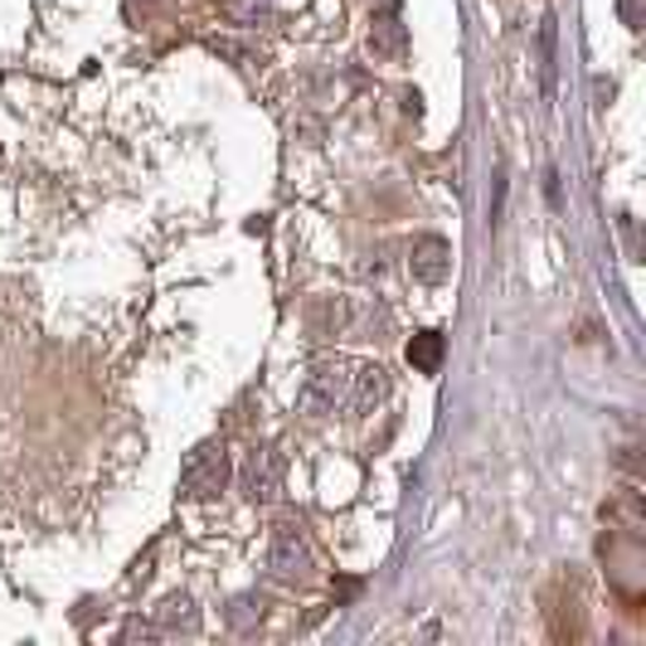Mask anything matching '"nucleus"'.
I'll return each mask as SVG.
<instances>
[{
	"label": "nucleus",
	"instance_id": "nucleus-4",
	"mask_svg": "<svg viewBox=\"0 0 646 646\" xmlns=\"http://www.w3.org/2000/svg\"><path fill=\"white\" fill-rule=\"evenodd\" d=\"M283 476H287V462L277 447H253L238 467V492L248 496L253 506H273L283 496Z\"/></svg>",
	"mask_w": 646,
	"mask_h": 646
},
{
	"label": "nucleus",
	"instance_id": "nucleus-1",
	"mask_svg": "<svg viewBox=\"0 0 646 646\" xmlns=\"http://www.w3.org/2000/svg\"><path fill=\"white\" fill-rule=\"evenodd\" d=\"M350 374H356V364L340 360V356L316 360L307 370V380H301V394H297L301 413H311V419H321V413H336L340 403H346V394H350Z\"/></svg>",
	"mask_w": 646,
	"mask_h": 646
},
{
	"label": "nucleus",
	"instance_id": "nucleus-5",
	"mask_svg": "<svg viewBox=\"0 0 646 646\" xmlns=\"http://www.w3.org/2000/svg\"><path fill=\"white\" fill-rule=\"evenodd\" d=\"M409 273L419 277V283H428V287H443L447 273H452V248H447V238H437V234L413 238V248H409Z\"/></svg>",
	"mask_w": 646,
	"mask_h": 646
},
{
	"label": "nucleus",
	"instance_id": "nucleus-2",
	"mask_svg": "<svg viewBox=\"0 0 646 646\" xmlns=\"http://www.w3.org/2000/svg\"><path fill=\"white\" fill-rule=\"evenodd\" d=\"M268 569H273V579H283V583H311V574H316L311 539L297 520L273 525V535H268Z\"/></svg>",
	"mask_w": 646,
	"mask_h": 646
},
{
	"label": "nucleus",
	"instance_id": "nucleus-10",
	"mask_svg": "<svg viewBox=\"0 0 646 646\" xmlns=\"http://www.w3.org/2000/svg\"><path fill=\"white\" fill-rule=\"evenodd\" d=\"M263 612H268V602H263V593H234L228 598V608H224V622H228V632H258V622H263Z\"/></svg>",
	"mask_w": 646,
	"mask_h": 646
},
{
	"label": "nucleus",
	"instance_id": "nucleus-6",
	"mask_svg": "<svg viewBox=\"0 0 646 646\" xmlns=\"http://www.w3.org/2000/svg\"><path fill=\"white\" fill-rule=\"evenodd\" d=\"M370 49L380 59H394V64L409 54V25H403V15H399V5H394V0L370 20Z\"/></svg>",
	"mask_w": 646,
	"mask_h": 646
},
{
	"label": "nucleus",
	"instance_id": "nucleus-13",
	"mask_svg": "<svg viewBox=\"0 0 646 646\" xmlns=\"http://www.w3.org/2000/svg\"><path fill=\"white\" fill-rule=\"evenodd\" d=\"M268 10H273V0H228V15H234L238 25H263Z\"/></svg>",
	"mask_w": 646,
	"mask_h": 646
},
{
	"label": "nucleus",
	"instance_id": "nucleus-8",
	"mask_svg": "<svg viewBox=\"0 0 646 646\" xmlns=\"http://www.w3.org/2000/svg\"><path fill=\"white\" fill-rule=\"evenodd\" d=\"M389 326H394L389 307H380L374 297H360V301H350V307H346V331H350V336L384 340V336H389Z\"/></svg>",
	"mask_w": 646,
	"mask_h": 646
},
{
	"label": "nucleus",
	"instance_id": "nucleus-7",
	"mask_svg": "<svg viewBox=\"0 0 646 646\" xmlns=\"http://www.w3.org/2000/svg\"><path fill=\"white\" fill-rule=\"evenodd\" d=\"M384 399H389V370H384V364H356V374H350V394H346L350 409L374 413Z\"/></svg>",
	"mask_w": 646,
	"mask_h": 646
},
{
	"label": "nucleus",
	"instance_id": "nucleus-3",
	"mask_svg": "<svg viewBox=\"0 0 646 646\" xmlns=\"http://www.w3.org/2000/svg\"><path fill=\"white\" fill-rule=\"evenodd\" d=\"M228 476H234V467H228V452L224 443H200L190 457H185L181 467V496H190V501H214L219 492L228 486Z\"/></svg>",
	"mask_w": 646,
	"mask_h": 646
},
{
	"label": "nucleus",
	"instance_id": "nucleus-11",
	"mask_svg": "<svg viewBox=\"0 0 646 646\" xmlns=\"http://www.w3.org/2000/svg\"><path fill=\"white\" fill-rule=\"evenodd\" d=\"M307 326H311V340H326V336H336V331H346V301L316 297L307 307Z\"/></svg>",
	"mask_w": 646,
	"mask_h": 646
},
{
	"label": "nucleus",
	"instance_id": "nucleus-12",
	"mask_svg": "<svg viewBox=\"0 0 646 646\" xmlns=\"http://www.w3.org/2000/svg\"><path fill=\"white\" fill-rule=\"evenodd\" d=\"M409 364L419 374H437V370H443V336H437V331H419V336L409 340Z\"/></svg>",
	"mask_w": 646,
	"mask_h": 646
},
{
	"label": "nucleus",
	"instance_id": "nucleus-9",
	"mask_svg": "<svg viewBox=\"0 0 646 646\" xmlns=\"http://www.w3.org/2000/svg\"><path fill=\"white\" fill-rule=\"evenodd\" d=\"M156 628L161 632H200V612H195L190 593H171V598L156 608Z\"/></svg>",
	"mask_w": 646,
	"mask_h": 646
},
{
	"label": "nucleus",
	"instance_id": "nucleus-15",
	"mask_svg": "<svg viewBox=\"0 0 646 646\" xmlns=\"http://www.w3.org/2000/svg\"><path fill=\"white\" fill-rule=\"evenodd\" d=\"M161 637V628L156 622H141V618H132L127 628H122V642H156Z\"/></svg>",
	"mask_w": 646,
	"mask_h": 646
},
{
	"label": "nucleus",
	"instance_id": "nucleus-14",
	"mask_svg": "<svg viewBox=\"0 0 646 646\" xmlns=\"http://www.w3.org/2000/svg\"><path fill=\"white\" fill-rule=\"evenodd\" d=\"M539 59H545L539 73H545V83H549V78H555V15L539 20Z\"/></svg>",
	"mask_w": 646,
	"mask_h": 646
}]
</instances>
